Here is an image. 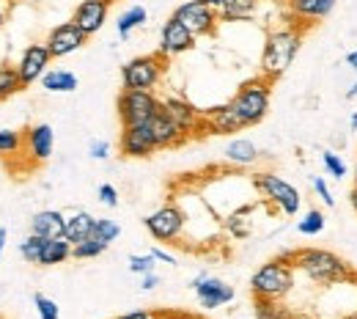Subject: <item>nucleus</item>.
<instances>
[{"mask_svg":"<svg viewBox=\"0 0 357 319\" xmlns=\"http://www.w3.org/2000/svg\"><path fill=\"white\" fill-rule=\"evenodd\" d=\"M93 223H96V218L91 215V212H75V215H69L66 218V226H63V237L72 242V245H80L83 239H89L93 237Z\"/></svg>","mask_w":357,"mask_h":319,"instance_id":"22","label":"nucleus"},{"mask_svg":"<svg viewBox=\"0 0 357 319\" xmlns=\"http://www.w3.org/2000/svg\"><path fill=\"white\" fill-rule=\"evenodd\" d=\"M286 6H289L291 22H297L300 28H311L333 14L335 0H286Z\"/></svg>","mask_w":357,"mask_h":319,"instance_id":"16","label":"nucleus"},{"mask_svg":"<svg viewBox=\"0 0 357 319\" xmlns=\"http://www.w3.org/2000/svg\"><path fill=\"white\" fill-rule=\"evenodd\" d=\"M119 234H121V226L116 223V221H110V218H96V223H93V237L96 239H102V242H113V239H119Z\"/></svg>","mask_w":357,"mask_h":319,"instance_id":"33","label":"nucleus"},{"mask_svg":"<svg viewBox=\"0 0 357 319\" xmlns=\"http://www.w3.org/2000/svg\"><path fill=\"white\" fill-rule=\"evenodd\" d=\"M42 248H45V237H39V234H28V237L20 242V256H22L28 265H39V259H42Z\"/></svg>","mask_w":357,"mask_h":319,"instance_id":"30","label":"nucleus"},{"mask_svg":"<svg viewBox=\"0 0 357 319\" xmlns=\"http://www.w3.org/2000/svg\"><path fill=\"white\" fill-rule=\"evenodd\" d=\"M151 256H154L157 262H165V265H176V259H174L168 251H162V248H151Z\"/></svg>","mask_w":357,"mask_h":319,"instance_id":"41","label":"nucleus"},{"mask_svg":"<svg viewBox=\"0 0 357 319\" xmlns=\"http://www.w3.org/2000/svg\"><path fill=\"white\" fill-rule=\"evenodd\" d=\"M349 204H352V209L357 212V187H352V193H349Z\"/></svg>","mask_w":357,"mask_h":319,"instance_id":"46","label":"nucleus"},{"mask_svg":"<svg viewBox=\"0 0 357 319\" xmlns=\"http://www.w3.org/2000/svg\"><path fill=\"white\" fill-rule=\"evenodd\" d=\"M52 146H55V133L50 124H36L25 133V149L33 163H47L52 157Z\"/></svg>","mask_w":357,"mask_h":319,"instance_id":"20","label":"nucleus"},{"mask_svg":"<svg viewBox=\"0 0 357 319\" xmlns=\"http://www.w3.org/2000/svg\"><path fill=\"white\" fill-rule=\"evenodd\" d=\"M63 226H66V215L58 209H42L31 218V234H39L45 239L63 237Z\"/></svg>","mask_w":357,"mask_h":319,"instance_id":"21","label":"nucleus"},{"mask_svg":"<svg viewBox=\"0 0 357 319\" xmlns=\"http://www.w3.org/2000/svg\"><path fill=\"white\" fill-rule=\"evenodd\" d=\"M8 14H11V0H0V28L6 25Z\"/></svg>","mask_w":357,"mask_h":319,"instance_id":"43","label":"nucleus"},{"mask_svg":"<svg viewBox=\"0 0 357 319\" xmlns=\"http://www.w3.org/2000/svg\"><path fill=\"white\" fill-rule=\"evenodd\" d=\"M327 226V218H324V212L321 209H308L303 218H300V223H297V231L300 234H305V237H316V234H321Z\"/></svg>","mask_w":357,"mask_h":319,"instance_id":"29","label":"nucleus"},{"mask_svg":"<svg viewBox=\"0 0 357 319\" xmlns=\"http://www.w3.org/2000/svg\"><path fill=\"white\" fill-rule=\"evenodd\" d=\"M297 319H316V317H297Z\"/></svg>","mask_w":357,"mask_h":319,"instance_id":"53","label":"nucleus"},{"mask_svg":"<svg viewBox=\"0 0 357 319\" xmlns=\"http://www.w3.org/2000/svg\"><path fill=\"white\" fill-rule=\"evenodd\" d=\"M33 306L39 311V319H58L61 317V309L55 300H50L45 295H33Z\"/></svg>","mask_w":357,"mask_h":319,"instance_id":"35","label":"nucleus"},{"mask_svg":"<svg viewBox=\"0 0 357 319\" xmlns=\"http://www.w3.org/2000/svg\"><path fill=\"white\" fill-rule=\"evenodd\" d=\"M311 184H313V190H316V195L321 198V204H324V207H335V198H333L330 187H327V182H324L321 177H313Z\"/></svg>","mask_w":357,"mask_h":319,"instance_id":"37","label":"nucleus"},{"mask_svg":"<svg viewBox=\"0 0 357 319\" xmlns=\"http://www.w3.org/2000/svg\"><path fill=\"white\" fill-rule=\"evenodd\" d=\"M341 319H357V311H352V314H344Z\"/></svg>","mask_w":357,"mask_h":319,"instance_id":"50","label":"nucleus"},{"mask_svg":"<svg viewBox=\"0 0 357 319\" xmlns=\"http://www.w3.org/2000/svg\"><path fill=\"white\" fill-rule=\"evenodd\" d=\"M206 3H209V6H215V8H220V3H223V0H206Z\"/></svg>","mask_w":357,"mask_h":319,"instance_id":"49","label":"nucleus"},{"mask_svg":"<svg viewBox=\"0 0 357 319\" xmlns=\"http://www.w3.org/2000/svg\"><path fill=\"white\" fill-rule=\"evenodd\" d=\"M190 286H192V292H195L201 309H206V311L228 306V303L234 300V286H228L223 278H215V275L201 273Z\"/></svg>","mask_w":357,"mask_h":319,"instance_id":"10","label":"nucleus"},{"mask_svg":"<svg viewBox=\"0 0 357 319\" xmlns=\"http://www.w3.org/2000/svg\"><path fill=\"white\" fill-rule=\"evenodd\" d=\"M253 190L261 195V198H267L269 204L275 207V209H280L283 215H297L300 212V204H303V195H300V190L294 187L291 182H286L283 177H278V174H269V171H261V174H253Z\"/></svg>","mask_w":357,"mask_h":319,"instance_id":"6","label":"nucleus"},{"mask_svg":"<svg viewBox=\"0 0 357 319\" xmlns=\"http://www.w3.org/2000/svg\"><path fill=\"white\" fill-rule=\"evenodd\" d=\"M50 61H52V55H50L47 45H28L22 50V55L17 61V75H20L25 89L45 77L47 69H50Z\"/></svg>","mask_w":357,"mask_h":319,"instance_id":"13","label":"nucleus"},{"mask_svg":"<svg viewBox=\"0 0 357 319\" xmlns=\"http://www.w3.org/2000/svg\"><path fill=\"white\" fill-rule=\"evenodd\" d=\"M294 262L289 259V253L264 262L253 278H250V292L253 297H267V300H283L291 289H294Z\"/></svg>","mask_w":357,"mask_h":319,"instance_id":"3","label":"nucleus"},{"mask_svg":"<svg viewBox=\"0 0 357 319\" xmlns=\"http://www.w3.org/2000/svg\"><path fill=\"white\" fill-rule=\"evenodd\" d=\"M25 146V135L17 130H0V154H20Z\"/></svg>","mask_w":357,"mask_h":319,"instance_id":"32","label":"nucleus"},{"mask_svg":"<svg viewBox=\"0 0 357 319\" xmlns=\"http://www.w3.org/2000/svg\"><path fill=\"white\" fill-rule=\"evenodd\" d=\"M192 47H195V36L171 14V17L165 20L162 31H160V52H162L165 58H176V55L192 50Z\"/></svg>","mask_w":357,"mask_h":319,"instance_id":"14","label":"nucleus"},{"mask_svg":"<svg viewBox=\"0 0 357 319\" xmlns=\"http://www.w3.org/2000/svg\"><path fill=\"white\" fill-rule=\"evenodd\" d=\"M187 319H209V317H187Z\"/></svg>","mask_w":357,"mask_h":319,"instance_id":"52","label":"nucleus"},{"mask_svg":"<svg viewBox=\"0 0 357 319\" xmlns=\"http://www.w3.org/2000/svg\"><path fill=\"white\" fill-rule=\"evenodd\" d=\"M110 3H113V0H110Z\"/></svg>","mask_w":357,"mask_h":319,"instance_id":"54","label":"nucleus"},{"mask_svg":"<svg viewBox=\"0 0 357 319\" xmlns=\"http://www.w3.org/2000/svg\"><path fill=\"white\" fill-rule=\"evenodd\" d=\"M149 127H151V133H154V140H157V149H176L181 143H187L190 135L178 127L176 121L160 107V113L149 121Z\"/></svg>","mask_w":357,"mask_h":319,"instance_id":"18","label":"nucleus"},{"mask_svg":"<svg viewBox=\"0 0 357 319\" xmlns=\"http://www.w3.org/2000/svg\"><path fill=\"white\" fill-rule=\"evenodd\" d=\"M6 242H8V231L0 226V256H3V251H6Z\"/></svg>","mask_w":357,"mask_h":319,"instance_id":"44","label":"nucleus"},{"mask_svg":"<svg viewBox=\"0 0 357 319\" xmlns=\"http://www.w3.org/2000/svg\"><path fill=\"white\" fill-rule=\"evenodd\" d=\"M305 39V28H300L297 22H289V25H280V28H272L264 39V50H261V77L267 80H280L289 66L294 64L300 47Z\"/></svg>","mask_w":357,"mask_h":319,"instance_id":"2","label":"nucleus"},{"mask_svg":"<svg viewBox=\"0 0 357 319\" xmlns=\"http://www.w3.org/2000/svg\"><path fill=\"white\" fill-rule=\"evenodd\" d=\"M165 66H168V58L160 50L149 55H137L121 66V83L124 89H132V91H154L165 75Z\"/></svg>","mask_w":357,"mask_h":319,"instance_id":"5","label":"nucleus"},{"mask_svg":"<svg viewBox=\"0 0 357 319\" xmlns=\"http://www.w3.org/2000/svg\"><path fill=\"white\" fill-rule=\"evenodd\" d=\"M113 319H160L154 311H130V314H121V317H113Z\"/></svg>","mask_w":357,"mask_h":319,"instance_id":"42","label":"nucleus"},{"mask_svg":"<svg viewBox=\"0 0 357 319\" xmlns=\"http://www.w3.org/2000/svg\"><path fill=\"white\" fill-rule=\"evenodd\" d=\"M160 286V278L157 273H146L140 275V289H146V292H151V289H157Z\"/></svg>","mask_w":357,"mask_h":319,"instance_id":"40","label":"nucleus"},{"mask_svg":"<svg viewBox=\"0 0 357 319\" xmlns=\"http://www.w3.org/2000/svg\"><path fill=\"white\" fill-rule=\"evenodd\" d=\"M204 127H206V133H212V135H231V133H242V130H245L242 119L234 113V107H231L228 102L204 113Z\"/></svg>","mask_w":357,"mask_h":319,"instance_id":"19","label":"nucleus"},{"mask_svg":"<svg viewBox=\"0 0 357 319\" xmlns=\"http://www.w3.org/2000/svg\"><path fill=\"white\" fill-rule=\"evenodd\" d=\"M347 64H349V66H352V69L357 72V50H352V52L347 55Z\"/></svg>","mask_w":357,"mask_h":319,"instance_id":"45","label":"nucleus"},{"mask_svg":"<svg viewBox=\"0 0 357 319\" xmlns=\"http://www.w3.org/2000/svg\"><path fill=\"white\" fill-rule=\"evenodd\" d=\"M72 242L66 237H55V239H45V248H42V259H39V267H55V265H63L66 259H72Z\"/></svg>","mask_w":357,"mask_h":319,"instance_id":"24","label":"nucleus"},{"mask_svg":"<svg viewBox=\"0 0 357 319\" xmlns=\"http://www.w3.org/2000/svg\"><path fill=\"white\" fill-rule=\"evenodd\" d=\"M347 99H357V80H355V86L347 91Z\"/></svg>","mask_w":357,"mask_h":319,"instance_id":"47","label":"nucleus"},{"mask_svg":"<svg viewBox=\"0 0 357 319\" xmlns=\"http://www.w3.org/2000/svg\"><path fill=\"white\" fill-rule=\"evenodd\" d=\"M223 154L228 163L242 165V168H245V165H253V163L259 160V149H256V143L248 140V138H234V140H228Z\"/></svg>","mask_w":357,"mask_h":319,"instance_id":"23","label":"nucleus"},{"mask_svg":"<svg viewBox=\"0 0 357 319\" xmlns=\"http://www.w3.org/2000/svg\"><path fill=\"white\" fill-rule=\"evenodd\" d=\"M25 89L22 86V80H20V75H17V66H0V102L3 99H8V96H14V94H20Z\"/></svg>","mask_w":357,"mask_h":319,"instance_id":"28","label":"nucleus"},{"mask_svg":"<svg viewBox=\"0 0 357 319\" xmlns=\"http://www.w3.org/2000/svg\"><path fill=\"white\" fill-rule=\"evenodd\" d=\"M178 22L198 39V36H212L218 31V22H220V14L215 6H209L206 0H184L181 6H176L174 11Z\"/></svg>","mask_w":357,"mask_h":319,"instance_id":"8","label":"nucleus"},{"mask_svg":"<svg viewBox=\"0 0 357 319\" xmlns=\"http://www.w3.org/2000/svg\"><path fill=\"white\" fill-rule=\"evenodd\" d=\"M110 14V0H80V6L75 8V22L86 36H96Z\"/></svg>","mask_w":357,"mask_h":319,"instance_id":"15","label":"nucleus"},{"mask_svg":"<svg viewBox=\"0 0 357 319\" xmlns=\"http://www.w3.org/2000/svg\"><path fill=\"white\" fill-rule=\"evenodd\" d=\"M86 42H89V36L77 28L75 20H69V22H61V25H55V28L50 31V36H47L45 45L52 58H66V55L77 52Z\"/></svg>","mask_w":357,"mask_h":319,"instance_id":"12","label":"nucleus"},{"mask_svg":"<svg viewBox=\"0 0 357 319\" xmlns=\"http://www.w3.org/2000/svg\"><path fill=\"white\" fill-rule=\"evenodd\" d=\"M39 83L50 94H72L77 89V75L69 69H47V75Z\"/></svg>","mask_w":357,"mask_h":319,"instance_id":"25","label":"nucleus"},{"mask_svg":"<svg viewBox=\"0 0 357 319\" xmlns=\"http://www.w3.org/2000/svg\"><path fill=\"white\" fill-rule=\"evenodd\" d=\"M349 127H352V130L357 133V113H352V119H349Z\"/></svg>","mask_w":357,"mask_h":319,"instance_id":"48","label":"nucleus"},{"mask_svg":"<svg viewBox=\"0 0 357 319\" xmlns=\"http://www.w3.org/2000/svg\"><path fill=\"white\" fill-rule=\"evenodd\" d=\"M259 3L261 0H223L218 14L225 22H242V20H250L259 11Z\"/></svg>","mask_w":357,"mask_h":319,"instance_id":"26","label":"nucleus"},{"mask_svg":"<svg viewBox=\"0 0 357 319\" xmlns=\"http://www.w3.org/2000/svg\"><path fill=\"white\" fill-rule=\"evenodd\" d=\"M146 20H149V14H146V8H143V6H130V8L119 17L116 31H119V36H121V39H130V34H132L135 28H140Z\"/></svg>","mask_w":357,"mask_h":319,"instance_id":"27","label":"nucleus"},{"mask_svg":"<svg viewBox=\"0 0 357 319\" xmlns=\"http://www.w3.org/2000/svg\"><path fill=\"white\" fill-rule=\"evenodd\" d=\"M99 201L105 207H119V190L113 184H99Z\"/></svg>","mask_w":357,"mask_h":319,"instance_id":"38","label":"nucleus"},{"mask_svg":"<svg viewBox=\"0 0 357 319\" xmlns=\"http://www.w3.org/2000/svg\"><path fill=\"white\" fill-rule=\"evenodd\" d=\"M162 110L176 121L178 127L187 133V135H192V133H201V130H206L204 127V113L201 110H195L187 99H178V96H168V99H162Z\"/></svg>","mask_w":357,"mask_h":319,"instance_id":"17","label":"nucleus"},{"mask_svg":"<svg viewBox=\"0 0 357 319\" xmlns=\"http://www.w3.org/2000/svg\"><path fill=\"white\" fill-rule=\"evenodd\" d=\"M143 226L157 242H176L187 228V215L171 201V204H162L160 209H154L151 215H146Z\"/></svg>","mask_w":357,"mask_h":319,"instance_id":"9","label":"nucleus"},{"mask_svg":"<svg viewBox=\"0 0 357 319\" xmlns=\"http://www.w3.org/2000/svg\"><path fill=\"white\" fill-rule=\"evenodd\" d=\"M105 251H107V242H102V239H96V237H89V239H83L80 245L72 248V259H96V256H102Z\"/></svg>","mask_w":357,"mask_h":319,"instance_id":"31","label":"nucleus"},{"mask_svg":"<svg viewBox=\"0 0 357 319\" xmlns=\"http://www.w3.org/2000/svg\"><path fill=\"white\" fill-rule=\"evenodd\" d=\"M269 99H272V80L259 75V77L242 83L239 91L234 94V99L228 105L234 107V113L242 119V124L248 130V127H256V124H261L267 119Z\"/></svg>","mask_w":357,"mask_h":319,"instance_id":"4","label":"nucleus"},{"mask_svg":"<svg viewBox=\"0 0 357 319\" xmlns=\"http://www.w3.org/2000/svg\"><path fill=\"white\" fill-rule=\"evenodd\" d=\"M162 107V99H157L154 91H132L124 89L119 94V119L124 127L130 124H149Z\"/></svg>","mask_w":357,"mask_h":319,"instance_id":"7","label":"nucleus"},{"mask_svg":"<svg viewBox=\"0 0 357 319\" xmlns=\"http://www.w3.org/2000/svg\"><path fill=\"white\" fill-rule=\"evenodd\" d=\"M154 265H157V259L151 256V253H146V256H130V270L135 275H146V273H154Z\"/></svg>","mask_w":357,"mask_h":319,"instance_id":"36","label":"nucleus"},{"mask_svg":"<svg viewBox=\"0 0 357 319\" xmlns=\"http://www.w3.org/2000/svg\"><path fill=\"white\" fill-rule=\"evenodd\" d=\"M352 179H355V187H357V163H355V177Z\"/></svg>","mask_w":357,"mask_h":319,"instance_id":"51","label":"nucleus"},{"mask_svg":"<svg viewBox=\"0 0 357 319\" xmlns=\"http://www.w3.org/2000/svg\"><path fill=\"white\" fill-rule=\"evenodd\" d=\"M89 154L93 160H107V157H110V143H107V140H93Z\"/></svg>","mask_w":357,"mask_h":319,"instance_id":"39","label":"nucleus"},{"mask_svg":"<svg viewBox=\"0 0 357 319\" xmlns=\"http://www.w3.org/2000/svg\"><path fill=\"white\" fill-rule=\"evenodd\" d=\"M119 151L121 157H130V160H143V157H151L157 151V140L149 124H130L121 130L119 138Z\"/></svg>","mask_w":357,"mask_h":319,"instance_id":"11","label":"nucleus"},{"mask_svg":"<svg viewBox=\"0 0 357 319\" xmlns=\"http://www.w3.org/2000/svg\"><path fill=\"white\" fill-rule=\"evenodd\" d=\"M321 165H324L327 174L335 177V179H344V177H347V165H344V160H341L335 151H321Z\"/></svg>","mask_w":357,"mask_h":319,"instance_id":"34","label":"nucleus"},{"mask_svg":"<svg viewBox=\"0 0 357 319\" xmlns=\"http://www.w3.org/2000/svg\"><path fill=\"white\" fill-rule=\"evenodd\" d=\"M289 259L300 273H305L319 286H335V283H357V273L333 251L324 248H297L289 251Z\"/></svg>","mask_w":357,"mask_h":319,"instance_id":"1","label":"nucleus"}]
</instances>
